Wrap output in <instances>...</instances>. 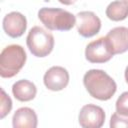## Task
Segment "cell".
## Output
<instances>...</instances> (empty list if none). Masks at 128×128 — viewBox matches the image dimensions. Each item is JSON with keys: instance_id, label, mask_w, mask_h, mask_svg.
<instances>
[{"instance_id": "obj_15", "label": "cell", "mask_w": 128, "mask_h": 128, "mask_svg": "<svg viewBox=\"0 0 128 128\" xmlns=\"http://www.w3.org/2000/svg\"><path fill=\"white\" fill-rule=\"evenodd\" d=\"M116 112L128 116V91L123 92L116 101Z\"/></svg>"}, {"instance_id": "obj_17", "label": "cell", "mask_w": 128, "mask_h": 128, "mask_svg": "<svg viewBox=\"0 0 128 128\" xmlns=\"http://www.w3.org/2000/svg\"><path fill=\"white\" fill-rule=\"evenodd\" d=\"M61 4H64V5H72L74 4L77 0H58Z\"/></svg>"}, {"instance_id": "obj_7", "label": "cell", "mask_w": 128, "mask_h": 128, "mask_svg": "<svg viewBox=\"0 0 128 128\" xmlns=\"http://www.w3.org/2000/svg\"><path fill=\"white\" fill-rule=\"evenodd\" d=\"M78 120L83 128H100L105 121V112L100 106L87 104L81 108Z\"/></svg>"}, {"instance_id": "obj_18", "label": "cell", "mask_w": 128, "mask_h": 128, "mask_svg": "<svg viewBox=\"0 0 128 128\" xmlns=\"http://www.w3.org/2000/svg\"><path fill=\"white\" fill-rule=\"evenodd\" d=\"M125 80H126V82L128 83V66H127L126 69H125Z\"/></svg>"}, {"instance_id": "obj_13", "label": "cell", "mask_w": 128, "mask_h": 128, "mask_svg": "<svg viewBox=\"0 0 128 128\" xmlns=\"http://www.w3.org/2000/svg\"><path fill=\"white\" fill-rule=\"evenodd\" d=\"M106 16L112 21H122L128 17V2L116 0L111 2L106 8Z\"/></svg>"}, {"instance_id": "obj_1", "label": "cell", "mask_w": 128, "mask_h": 128, "mask_svg": "<svg viewBox=\"0 0 128 128\" xmlns=\"http://www.w3.org/2000/svg\"><path fill=\"white\" fill-rule=\"evenodd\" d=\"M83 83L93 98L102 101L111 99L117 90L116 82L105 71L100 69L87 71L83 77Z\"/></svg>"}, {"instance_id": "obj_8", "label": "cell", "mask_w": 128, "mask_h": 128, "mask_svg": "<svg viewBox=\"0 0 128 128\" xmlns=\"http://www.w3.org/2000/svg\"><path fill=\"white\" fill-rule=\"evenodd\" d=\"M44 85L51 91L63 90L69 83V73L61 66H53L46 71L43 77Z\"/></svg>"}, {"instance_id": "obj_5", "label": "cell", "mask_w": 128, "mask_h": 128, "mask_svg": "<svg viewBox=\"0 0 128 128\" xmlns=\"http://www.w3.org/2000/svg\"><path fill=\"white\" fill-rule=\"evenodd\" d=\"M113 56L112 45L106 36L90 42L85 49V58L91 63H105Z\"/></svg>"}, {"instance_id": "obj_12", "label": "cell", "mask_w": 128, "mask_h": 128, "mask_svg": "<svg viewBox=\"0 0 128 128\" xmlns=\"http://www.w3.org/2000/svg\"><path fill=\"white\" fill-rule=\"evenodd\" d=\"M12 93L17 100L22 102H27L35 98L37 93V88L34 83L30 82L29 80L22 79L13 84Z\"/></svg>"}, {"instance_id": "obj_9", "label": "cell", "mask_w": 128, "mask_h": 128, "mask_svg": "<svg viewBox=\"0 0 128 128\" xmlns=\"http://www.w3.org/2000/svg\"><path fill=\"white\" fill-rule=\"evenodd\" d=\"M27 28V20L20 12H10L3 18V30L5 33L12 37L18 38L24 34Z\"/></svg>"}, {"instance_id": "obj_11", "label": "cell", "mask_w": 128, "mask_h": 128, "mask_svg": "<svg viewBox=\"0 0 128 128\" xmlns=\"http://www.w3.org/2000/svg\"><path fill=\"white\" fill-rule=\"evenodd\" d=\"M14 128H36L37 115L35 111L29 107H22L16 110L12 118Z\"/></svg>"}, {"instance_id": "obj_14", "label": "cell", "mask_w": 128, "mask_h": 128, "mask_svg": "<svg viewBox=\"0 0 128 128\" xmlns=\"http://www.w3.org/2000/svg\"><path fill=\"white\" fill-rule=\"evenodd\" d=\"M0 118L3 119L12 109V101L10 97L5 93L3 89H1V106H0Z\"/></svg>"}, {"instance_id": "obj_4", "label": "cell", "mask_w": 128, "mask_h": 128, "mask_svg": "<svg viewBox=\"0 0 128 128\" xmlns=\"http://www.w3.org/2000/svg\"><path fill=\"white\" fill-rule=\"evenodd\" d=\"M27 47L36 57L48 56L54 47V37L51 33L40 26H34L30 29L26 38Z\"/></svg>"}, {"instance_id": "obj_2", "label": "cell", "mask_w": 128, "mask_h": 128, "mask_svg": "<svg viewBox=\"0 0 128 128\" xmlns=\"http://www.w3.org/2000/svg\"><path fill=\"white\" fill-rule=\"evenodd\" d=\"M24 48L17 44L6 46L0 54V75L3 78H11L18 74L26 62Z\"/></svg>"}, {"instance_id": "obj_10", "label": "cell", "mask_w": 128, "mask_h": 128, "mask_svg": "<svg viewBox=\"0 0 128 128\" xmlns=\"http://www.w3.org/2000/svg\"><path fill=\"white\" fill-rule=\"evenodd\" d=\"M110 41L114 55L121 54L128 50V28L126 27H115L111 29L106 35Z\"/></svg>"}, {"instance_id": "obj_19", "label": "cell", "mask_w": 128, "mask_h": 128, "mask_svg": "<svg viewBox=\"0 0 128 128\" xmlns=\"http://www.w3.org/2000/svg\"><path fill=\"white\" fill-rule=\"evenodd\" d=\"M125 1H127V2H128V0H125Z\"/></svg>"}, {"instance_id": "obj_3", "label": "cell", "mask_w": 128, "mask_h": 128, "mask_svg": "<svg viewBox=\"0 0 128 128\" xmlns=\"http://www.w3.org/2000/svg\"><path fill=\"white\" fill-rule=\"evenodd\" d=\"M38 18L49 30L69 31L76 25V16L60 8L43 7L38 12Z\"/></svg>"}, {"instance_id": "obj_6", "label": "cell", "mask_w": 128, "mask_h": 128, "mask_svg": "<svg viewBox=\"0 0 128 128\" xmlns=\"http://www.w3.org/2000/svg\"><path fill=\"white\" fill-rule=\"evenodd\" d=\"M76 26L78 33L84 38H90L99 33L101 20L91 11H81L76 15Z\"/></svg>"}, {"instance_id": "obj_16", "label": "cell", "mask_w": 128, "mask_h": 128, "mask_svg": "<svg viewBox=\"0 0 128 128\" xmlns=\"http://www.w3.org/2000/svg\"><path fill=\"white\" fill-rule=\"evenodd\" d=\"M110 127L118 128V127H128V116L121 115L117 112L112 114L110 119Z\"/></svg>"}]
</instances>
